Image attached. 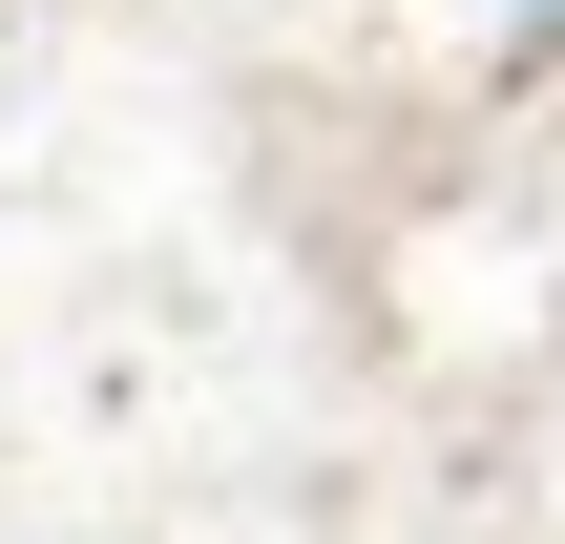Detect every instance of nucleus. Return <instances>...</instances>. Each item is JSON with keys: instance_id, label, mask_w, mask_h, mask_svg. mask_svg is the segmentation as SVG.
Returning a JSON list of instances; mask_svg holds the SVG:
<instances>
[{"instance_id": "1", "label": "nucleus", "mask_w": 565, "mask_h": 544, "mask_svg": "<svg viewBox=\"0 0 565 544\" xmlns=\"http://www.w3.org/2000/svg\"><path fill=\"white\" fill-rule=\"evenodd\" d=\"M524 21H565V0H524Z\"/></svg>"}]
</instances>
